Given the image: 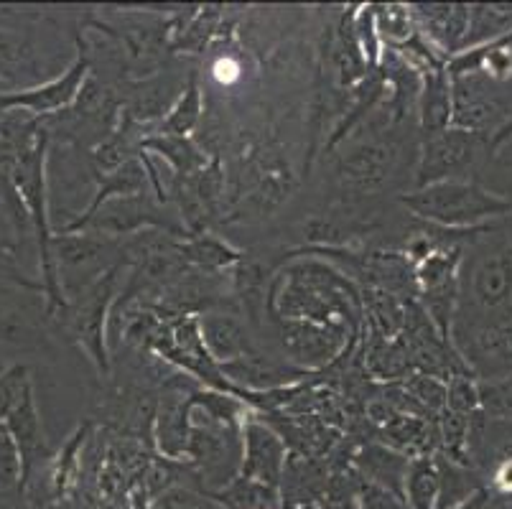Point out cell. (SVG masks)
I'll return each mask as SVG.
<instances>
[{
    "label": "cell",
    "instance_id": "4316f807",
    "mask_svg": "<svg viewBox=\"0 0 512 509\" xmlns=\"http://www.w3.org/2000/svg\"><path fill=\"white\" fill-rule=\"evenodd\" d=\"M23 487V471H21V456L8 436L6 426L0 428V489Z\"/></svg>",
    "mask_w": 512,
    "mask_h": 509
},
{
    "label": "cell",
    "instance_id": "2e32d148",
    "mask_svg": "<svg viewBox=\"0 0 512 509\" xmlns=\"http://www.w3.org/2000/svg\"><path fill=\"white\" fill-rule=\"evenodd\" d=\"M222 375L230 377L232 382L248 385L250 390H273L286 382H291V375L273 362L258 354H245V357L235 359V362L220 364Z\"/></svg>",
    "mask_w": 512,
    "mask_h": 509
},
{
    "label": "cell",
    "instance_id": "6da1fadb",
    "mask_svg": "<svg viewBox=\"0 0 512 509\" xmlns=\"http://www.w3.org/2000/svg\"><path fill=\"white\" fill-rule=\"evenodd\" d=\"M403 207L416 214L423 222L441 227V230H467L479 227L487 219L502 217L512 204L492 191L482 189L474 181L446 179L436 184L421 186L411 194L400 196Z\"/></svg>",
    "mask_w": 512,
    "mask_h": 509
},
{
    "label": "cell",
    "instance_id": "3957f363",
    "mask_svg": "<svg viewBox=\"0 0 512 509\" xmlns=\"http://www.w3.org/2000/svg\"><path fill=\"white\" fill-rule=\"evenodd\" d=\"M143 230H164L166 235L184 237V240L189 237L174 219V214H166L164 202L153 199L148 191L107 199L95 212L82 214L62 232H95L102 237H123L141 235Z\"/></svg>",
    "mask_w": 512,
    "mask_h": 509
},
{
    "label": "cell",
    "instance_id": "ba28073f",
    "mask_svg": "<svg viewBox=\"0 0 512 509\" xmlns=\"http://www.w3.org/2000/svg\"><path fill=\"white\" fill-rule=\"evenodd\" d=\"M6 431L13 438L18 448V456H21V471H23V484L31 479V471L34 466H39V461H44L49 456V443H46L44 426H41V415L36 408L34 398V385L26 387L21 403L13 408V413L6 418Z\"/></svg>",
    "mask_w": 512,
    "mask_h": 509
},
{
    "label": "cell",
    "instance_id": "8fae6325",
    "mask_svg": "<svg viewBox=\"0 0 512 509\" xmlns=\"http://www.w3.org/2000/svg\"><path fill=\"white\" fill-rule=\"evenodd\" d=\"M413 18L418 34L426 36L434 46L444 49L446 54L462 49L469 26V6H413Z\"/></svg>",
    "mask_w": 512,
    "mask_h": 509
},
{
    "label": "cell",
    "instance_id": "e0dca14e",
    "mask_svg": "<svg viewBox=\"0 0 512 509\" xmlns=\"http://www.w3.org/2000/svg\"><path fill=\"white\" fill-rule=\"evenodd\" d=\"M143 151H153L161 161L169 163L174 168L176 176H194L207 166L202 153L197 151L189 138H179V135H151V138L141 140Z\"/></svg>",
    "mask_w": 512,
    "mask_h": 509
},
{
    "label": "cell",
    "instance_id": "d6986e66",
    "mask_svg": "<svg viewBox=\"0 0 512 509\" xmlns=\"http://www.w3.org/2000/svg\"><path fill=\"white\" fill-rule=\"evenodd\" d=\"M202 87H199L197 77H189V82L181 87V95L176 97L171 110L166 112V118L158 125L156 135H179V138H189L194 128L202 120Z\"/></svg>",
    "mask_w": 512,
    "mask_h": 509
},
{
    "label": "cell",
    "instance_id": "cb8c5ba5",
    "mask_svg": "<svg viewBox=\"0 0 512 509\" xmlns=\"http://www.w3.org/2000/svg\"><path fill=\"white\" fill-rule=\"evenodd\" d=\"M352 26H355V39L360 46V54L365 59V64L370 69L380 67V59H383V39L377 34L375 23V6H362L360 11L352 16Z\"/></svg>",
    "mask_w": 512,
    "mask_h": 509
},
{
    "label": "cell",
    "instance_id": "1f68e13d",
    "mask_svg": "<svg viewBox=\"0 0 512 509\" xmlns=\"http://www.w3.org/2000/svg\"><path fill=\"white\" fill-rule=\"evenodd\" d=\"M497 484L502 489H507V492H512V461H505L500 466V471H497Z\"/></svg>",
    "mask_w": 512,
    "mask_h": 509
},
{
    "label": "cell",
    "instance_id": "f1b7e54d",
    "mask_svg": "<svg viewBox=\"0 0 512 509\" xmlns=\"http://www.w3.org/2000/svg\"><path fill=\"white\" fill-rule=\"evenodd\" d=\"M411 392L413 398L426 405L428 410H446V385H441L434 377L421 375L411 385Z\"/></svg>",
    "mask_w": 512,
    "mask_h": 509
},
{
    "label": "cell",
    "instance_id": "83f0119b",
    "mask_svg": "<svg viewBox=\"0 0 512 509\" xmlns=\"http://www.w3.org/2000/svg\"><path fill=\"white\" fill-rule=\"evenodd\" d=\"M357 497H360L362 507L365 509H408V504L403 502V497L388 492V489L377 487V484L362 479L360 489H357Z\"/></svg>",
    "mask_w": 512,
    "mask_h": 509
},
{
    "label": "cell",
    "instance_id": "52a82bcc",
    "mask_svg": "<svg viewBox=\"0 0 512 509\" xmlns=\"http://www.w3.org/2000/svg\"><path fill=\"white\" fill-rule=\"evenodd\" d=\"M286 469V446L281 438L253 418L242 423V479L276 489Z\"/></svg>",
    "mask_w": 512,
    "mask_h": 509
},
{
    "label": "cell",
    "instance_id": "9a60e30c",
    "mask_svg": "<svg viewBox=\"0 0 512 509\" xmlns=\"http://www.w3.org/2000/svg\"><path fill=\"white\" fill-rule=\"evenodd\" d=\"M439 492L441 479L436 461L431 456H418L408 461L406 484H403V499L408 509H436Z\"/></svg>",
    "mask_w": 512,
    "mask_h": 509
},
{
    "label": "cell",
    "instance_id": "d4e9b609",
    "mask_svg": "<svg viewBox=\"0 0 512 509\" xmlns=\"http://www.w3.org/2000/svg\"><path fill=\"white\" fill-rule=\"evenodd\" d=\"M29 385L31 377L26 364H13V367L0 372V426L6 423L8 415L13 413V408L21 403L23 392H26Z\"/></svg>",
    "mask_w": 512,
    "mask_h": 509
},
{
    "label": "cell",
    "instance_id": "7402d4cb",
    "mask_svg": "<svg viewBox=\"0 0 512 509\" xmlns=\"http://www.w3.org/2000/svg\"><path fill=\"white\" fill-rule=\"evenodd\" d=\"M512 23V6H477L469 8L467 36L462 41V49L477 41H497V36L505 34Z\"/></svg>",
    "mask_w": 512,
    "mask_h": 509
},
{
    "label": "cell",
    "instance_id": "5b68a950",
    "mask_svg": "<svg viewBox=\"0 0 512 509\" xmlns=\"http://www.w3.org/2000/svg\"><path fill=\"white\" fill-rule=\"evenodd\" d=\"M474 143L477 135L459 128H446L444 133H436L431 138H423L421 163H418V189L436 181L454 179L459 171L472 163Z\"/></svg>",
    "mask_w": 512,
    "mask_h": 509
},
{
    "label": "cell",
    "instance_id": "9c48e42d",
    "mask_svg": "<svg viewBox=\"0 0 512 509\" xmlns=\"http://www.w3.org/2000/svg\"><path fill=\"white\" fill-rule=\"evenodd\" d=\"M197 326L204 352L214 364L235 362L245 354H253L248 331H245L242 321L235 319L232 314L207 311V314L197 316Z\"/></svg>",
    "mask_w": 512,
    "mask_h": 509
},
{
    "label": "cell",
    "instance_id": "f546056e",
    "mask_svg": "<svg viewBox=\"0 0 512 509\" xmlns=\"http://www.w3.org/2000/svg\"><path fill=\"white\" fill-rule=\"evenodd\" d=\"M0 275H11V278L16 280V283H21V286L36 288V286H31L29 280L18 278V270H16V265H13V255H11V252H8L6 242H3V240H0ZM39 291H41V288H39Z\"/></svg>",
    "mask_w": 512,
    "mask_h": 509
},
{
    "label": "cell",
    "instance_id": "4dcf8cb0",
    "mask_svg": "<svg viewBox=\"0 0 512 509\" xmlns=\"http://www.w3.org/2000/svg\"><path fill=\"white\" fill-rule=\"evenodd\" d=\"M451 509H487V494H484V492L467 494L462 502H456Z\"/></svg>",
    "mask_w": 512,
    "mask_h": 509
},
{
    "label": "cell",
    "instance_id": "ac0fdd59",
    "mask_svg": "<svg viewBox=\"0 0 512 509\" xmlns=\"http://www.w3.org/2000/svg\"><path fill=\"white\" fill-rule=\"evenodd\" d=\"M179 255L184 265H197L202 270H225L230 265L242 263V252L212 235L186 237L179 242Z\"/></svg>",
    "mask_w": 512,
    "mask_h": 509
},
{
    "label": "cell",
    "instance_id": "277c9868",
    "mask_svg": "<svg viewBox=\"0 0 512 509\" xmlns=\"http://www.w3.org/2000/svg\"><path fill=\"white\" fill-rule=\"evenodd\" d=\"M87 79H90V59L85 54H79L62 77L36 84V87H29V90L3 92L0 95V110H16V107H21V110L34 112V115H54V112L69 110L77 102Z\"/></svg>",
    "mask_w": 512,
    "mask_h": 509
},
{
    "label": "cell",
    "instance_id": "603a6c76",
    "mask_svg": "<svg viewBox=\"0 0 512 509\" xmlns=\"http://www.w3.org/2000/svg\"><path fill=\"white\" fill-rule=\"evenodd\" d=\"M474 349L482 359L512 367V321H495L474 334Z\"/></svg>",
    "mask_w": 512,
    "mask_h": 509
},
{
    "label": "cell",
    "instance_id": "7a4b0ae2",
    "mask_svg": "<svg viewBox=\"0 0 512 509\" xmlns=\"http://www.w3.org/2000/svg\"><path fill=\"white\" fill-rule=\"evenodd\" d=\"M123 265V263H120ZM120 265L102 273L95 283L85 288L79 296L69 298L67 308L62 311V319L67 324L69 336L79 347L85 349L87 357L95 362L97 372L107 375L110 372V357H107V321H110V308L118 296Z\"/></svg>",
    "mask_w": 512,
    "mask_h": 509
},
{
    "label": "cell",
    "instance_id": "d6a6232c",
    "mask_svg": "<svg viewBox=\"0 0 512 509\" xmlns=\"http://www.w3.org/2000/svg\"><path fill=\"white\" fill-rule=\"evenodd\" d=\"M0 428H3V426H0Z\"/></svg>",
    "mask_w": 512,
    "mask_h": 509
},
{
    "label": "cell",
    "instance_id": "30bf717a",
    "mask_svg": "<svg viewBox=\"0 0 512 509\" xmlns=\"http://www.w3.org/2000/svg\"><path fill=\"white\" fill-rule=\"evenodd\" d=\"M469 293L482 311L505 306L512 298V255L495 252L479 260L469 275Z\"/></svg>",
    "mask_w": 512,
    "mask_h": 509
},
{
    "label": "cell",
    "instance_id": "ffe728a7",
    "mask_svg": "<svg viewBox=\"0 0 512 509\" xmlns=\"http://www.w3.org/2000/svg\"><path fill=\"white\" fill-rule=\"evenodd\" d=\"M288 334H283V344L288 352L296 359L306 362V359H329L334 352V342L329 336H324V326H316L311 321H291Z\"/></svg>",
    "mask_w": 512,
    "mask_h": 509
},
{
    "label": "cell",
    "instance_id": "44dd1931",
    "mask_svg": "<svg viewBox=\"0 0 512 509\" xmlns=\"http://www.w3.org/2000/svg\"><path fill=\"white\" fill-rule=\"evenodd\" d=\"M375 23L385 49H400L418 34L416 18L408 6H375Z\"/></svg>",
    "mask_w": 512,
    "mask_h": 509
},
{
    "label": "cell",
    "instance_id": "4fadbf2b",
    "mask_svg": "<svg viewBox=\"0 0 512 509\" xmlns=\"http://www.w3.org/2000/svg\"><path fill=\"white\" fill-rule=\"evenodd\" d=\"M189 431H192V405L189 400H166L156 415L158 451L166 459H181L189 451Z\"/></svg>",
    "mask_w": 512,
    "mask_h": 509
},
{
    "label": "cell",
    "instance_id": "5bb4252c",
    "mask_svg": "<svg viewBox=\"0 0 512 509\" xmlns=\"http://www.w3.org/2000/svg\"><path fill=\"white\" fill-rule=\"evenodd\" d=\"M408 461L411 459H406L403 454H395V451L383 446H367L357 456V466H360L362 476H365L367 482L388 489V492L398 494V497H403Z\"/></svg>",
    "mask_w": 512,
    "mask_h": 509
},
{
    "label": "cell",
    "instance_id": "7c38bea8",
    "mask_svg": "<svg viewBox=\"0 0 512 509\" xmlns=\"http://www.w3.org/2000/svg\"><path fill=\"white\" fill-rule=\"evenodd\" d=\"M418 105H421L423 138H431V135L451 128V82L446 69H426L423 72Z\"/></svg>",
    "mask_w": 512,
    "mask_h": 509
},
{
    "label": "cell",
    "instance_id": "484cf974",
    "mask_svg": "<svg viewBox=\"0 0 512 509\" xmlns=\"http://www.w3.org/2000/svg\"><path fill=\"white\" fill-rule=\"evenodd\" d=\"M479 408L492 418H507L512 415V375L502 380L482 382L477 385Z\"/></svg>",
    "mask_w": 512,
    "mask_h": 509
},
{
    "label": "cell",
    "instance_id": "8992f818",
    "mask_svg": "<svg viewBox=\"0 0 512 509\" xmlns=\"http://www.w3.org/2000/svg\"><path fill=\"white\" fill-rule=\"evenodd\" d=\"M395 161H398V151L385 140L360 143L339 158V181L357 194H375L393 176Z\"/></svg>",
    "mask_w": 512,
    "mask_h": 509
}]
</instances>
